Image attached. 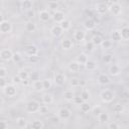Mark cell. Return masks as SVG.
Wrapping results in <instances>:
<instances>
[{"instance_id": "7", "label": "cell", "mask_w": 129, "mask_h": 129, "mask_svg": "<svg viewBox=\"0 0 129 129\" xmlns=\"http://www.w3.org/2000/svg\"><path fill=\"white\" fill-rule=\"evenodd\" d=\"M38 108H39V103L32 100V101H29L26 105V110L27 112L29 113H35L38 111Z\"/></svg>"}, {"instance_id": "54", "label": "cell", "mask_w": 129, "mask_h": 129, "mask_svg": "<svg viewBox=\"0 0 129 129\" xmlns=\"http://www.w3.org/2000/svg\"><path fill=\"white\" fill-rule=\"evenodd\" d=\"M29 84H30L29 79H24V80H22V81H21V85H22V86L27 87V86H29Z\"/></svg>"}, {"instance_id": "12", "label": "cell", "mask_w": 129, "mask_h": 129, "mask_svg": "<svg viewBox=\"0 0 129 129\" xmlns=\"http://www.w3.org/2000/svg\"><path fill=\"white\" fill-rule=\"evenodd\" d=\"M38 17H39V20L42 21V22H47L50 18H51V15L50 13L47 11V10H41L39 11L38 13Z\"/></svg>"}, {"instance_id": "42", "label": "cell", "mask_w": 129, "mask_h": 129, "mask_svg": "<svg viewBox=\"0 0 129 129\" xmlns=\"http://www.w3.org/2000/svg\"><path fill=\"white\" fill-rule=\"evenodd\" d=\"M112 59H113V55L110 54V53H107V54H104L103 55V61L105 63H111L112 62Z\"/></svg>"}, {"instance_id": "29", "label": "cell", "mask_w": 129, "mask_h": 129, "mask_svg": "<svg viewBox=\"0 0 129 129\" xmlns=\"http://www.w3.org/2000/svg\"><path fill=\"white\" fill-rule=\"evenodd\" d=\"M74 96H75V93H74V91H72V90H67V91L63 92V98H64V100L68 101V102L72 101L73 98H74Z\"/></svg>"}, {"instance_id": "17", "label": "cell", "mask_w": 129, "mask_h": 129, "mask_svg": "<svg viewBox=\"0 0 129 129\" xmlns=\"http://www.w3.org/2000/svg\"><path fill=\"white\" fill-rule=\"evenodd\" d=\"M85 37H86V33L83 30H76L75 33H74V39L77 40L78 42L84 41Z\"/></svg>"}, {"instance_id": "30", "label": "cell", "mask_w": 129, "mask_h": 129, "mask_svg": "<svg viewBox=\"0 0 129 129\" xmlns=\"http://www.w3.org/2000/svg\"><path fill=\"white\" fill-rule=\"evenodd\" d=\"M113 112L116 113V114H120L124 111V106L121 104V103H116L114 106H113Z\"/></svg>"}, {"instance_id": "2", "label": "cell", "mask_w": 129, "mask_h": 129, "mask_svg": "<svg viewBox=\"0 0 129 129\" xmlns=\"http://www.w3.org/2000/svg\"><path fill=\"white\" fill-rule=\"evenodd\" d=\"M3 92H4V94L7 96V97H14V96H16V94H17V89H16V87L12 84V85H6L4 88H3Z\"/></svg>"}, {"instance_id": "8", "label": "cell", "mask_w": 129, "mask_h": 129, "mask_svg": "<svg viewBox=\"0 0 129 129\" xmlns=\"http://www.w3.org/2000/svg\"><path fill=\"white\" fill-rule=\"evenodd\" d=\"M12 30V24L9 22V21H6V20H3L1 23H0V32L1 33H9L11 32Z\"/></svg>"}, {"instance_id": "6", "label": "cell", "mask_w": 129, "mask_h": 129, "mask_svg": "<svg viewBox=\"0 0 129 129\" xmlns=\"http://www.w3.org/2000/svg\"><path fill=\"white\" fill-rule=\"evenodd\" d=\"M66 80H67L66 76H64L63 74H61V73H56V74L54 75V78H53L54 84H55L56 86H58V87L63 86L64 83H66Z\"/></svg>"}, {"instance_id": "15", "label": "cell", "mask_w": 129, "mask_h": 129, "mask_svg": "<svg viewBox=\"0 0 129 129\" xmlns=\"http://www.w3.org/2000/svg\"><path fill=\"white\" fill-rule=\"evenodd\" d=\"M98 83L100 85H109L111 83V80H110V77L108 75H105V74H102L98 77Z\"/></svg>"}, {"instance_id": "22", "label": "cell", "mask_w": 129, "mask_h": 129, "mask_svg": "<svg viewBox=\"0 0 129 129\" xmlns=\"http://www.w3.org/2000/svg\"><path fill=\"white\" fill-rule=\"evenodd\" d=\"M109 119H110V116H109V114L106 113V112H101V113L98 115V120H99V122L102 123V124L107 123V122L109 121Z\"/></svg>"}, {"instance_id": "31", "label": "cell", "mask_w": 129, "mask_h": 129, "mask_svg": "<svg viewBox=\"0 0 129 129\" xmlns=\"http://www.w3.org/2000/svg\"><path fill=\"white\" fill-rule=\"evenodd\" d=\"M35 29H36V25H35L34 22L28 21V22L25 24V30H26V31H28V32H33V31H35Z\"/></svg>"}, {"instance_id": "57", "label": "cell", "mask_w": 129, "mask_h": 129, "mask_svg": "<svg viewBox=\"0 0 129 129\" xmlns=\"http://www.w3.org/2000/svg\"><path fill=\"white\" fill-rule=\"evenodd\" d=\"M3 20H4V16H3V14H2V13H0V23H1Z\"/></svg>"}, {"instance_id": "3", "label": "cell", "mask_w": 129, "mask_h": 129, "mask_svg": "<svg viewBox=\"0 0 129 129\" xmlns=\"http://www.w3.org/2000/svg\"><path fill=\"white\" fill-rule=\"evenodd\" d=\"M57 116H58V118L61 119V120H68V119L71 118V116H72V112H71L68 108L62 107V108H60V109L58 110V112H57Z\"/></svg>"}, {"instance_id": "48", "label": "cell", "mask_w": 129, "mask_h": 129, "mask_svg": "<svg viewBox=\"0 0 129 129\" xmlns=\"http://www.w3.org/2000/svg\"><path fill=\"white\" fill-rule=\"evenodd\" d=\"M8 72L6 70V68L4 67H0V78H6Z\"/></svg>"}, {"instance_id": "51", "label": "cell", "mask_w": 129, "mask_h": 129, "mask_svg": "<svg viewBox=\"0 0 129 129\" xmlns=\"http://www.w3.org/2000/svg\"><path fill=\"white\" fill-rule=\"evenodd\" d=\"M92 112H93V115H94L95 117H98V115H99L102 111H101V108L98 106V107H95V108L92 110Z\"/></svg>"}, {"instance_id": "56", "label": "cell", "mask_w": 129, "mask_h": 129, "mask_svg": "<svg viewBox=\"0 0 129 129\" xmlns=\"http://www.w3.org/2000/svg\"><path fill=\"white\" fill-rule=\"evenodd\" d=\"M26 12H27V14L29 15L28 17H33V15H34V13H33V11H32L31 9H30V10H28V11H26Z\"/></svg>"}, {"instance_id": "41", "label": "cell", "mask_w": 129, "mask_h": 129, "mask_svg": "<svg viewBox=\"0 0 129 129\" xmlns=\"http://www.w3.org/2000/svg\"><path fill=\"white\" fill-rule=\"evenodd\" d=\"M11 81H12V84H13V85H20V84H21L22 79L20 78V76H19V75H15V76H13V77H12Z\"/></svg>"}, {"instance_id": "34", "label": "cell", "mask_w": 129, "mask_h": 129, "mask_svg": "<svg viewBox=\"0 0 129 129\" xmlns=\"http://www.w3.org/2000/svg\"><path fill=\"white\" fill-rule=\"evenodd\" d=\"M100 46L103 49H110L112 47V41H110V40H104L103 39L102 42L100 43Z\"/></svg>"}, {"instance_id": "28", "label": "cell", "mask_w": 129, "mask_h": 129, "mask_svg": "<svg viewBox=\"0 0 129 129\" xmlns=\"http://www.w3.org/2000/svg\"><path fill=\"white\" fill-rule=\"evenodd\" d=\"M53 102V97H52V95L51 94H44L43 96H42V103L43 104H45V105H49V104H51Z\"/></svg>"}, {"instance_id": "39", "label": "cell", "mask_w": 129, "mask_h": 129, "mask_svg": "<svg viewBox=\"0 0 129 129\" xmlns=\"http://www.w3.org/2000/svg\"><path fill=\"white\" fill-rule=\"evenodd\" d=\"M102 40H103V38L100 36V35H98V34H96V35H94L93 37H92V42L95 44V45H100V43L102 42Z\"/></svg>"}, {"instance_id": "27", "label": "cell", "mask_w": 129, "mask_h": 129, "mask_svg": "<svg viewBox=\"0 0 129 129\" xmlns=\"http://www.w3.org/2000/svg\"><path fill=\"white\" fill-rule=\"evenodd\" d=\"M120 34H121V38L123 40H128V38H129V28L127 26L122 27L121 30H120Z\"/></svg>"}, {"instance_id": "52", "label": "cell", "mask_w": 129, "mask_h": 129, "mask_svg": "<svg viewBox=\"0 0 129 129\" xmlns=\"http://www.w3.org/2000/svg\"><path fill=\"white\" fill-rule=\"evenodd\" d=\"M29 80H31L32 82L33 81H36V80H39V75L37 73H32L30 76H29Z\"/></svg>"}, {"instance_id": "43", "label": "cell", "mask_w": 129, "mask_h": 129, "mask_svg": "<svg viewBox=\"0 0 129 129\" xmlns=\"http://www.w3.org/2000/svg\"><path fill=\"white\" fill-rule=\"evenodd\" d=\"M39 114H46L48 112V107L47 105H39V108H38V111H37Z\"/></svg>"}, {"instance_id": "33", "label": "cell", "mask_w": 129, "mask_h": 129, "mask_svg": "<svg viewBox=\"0 0 129 129\" xmlns=\"http://www.w3.org/2000/svg\"><path fill=\"white\" fill-rule=\"evenodd\" d=\"M16 123H17V125H18L19 127H21V128H25V127L28 126V125H27V121H26V119L23 118V117H19V118H17Z\"/></svg>"}, {"instance_id": "11", "label": "cell", "mask_w": 129, "mask_h": 129, "mask_svg": "<svg viewBox=\"0 0 129 129\" xmlns=\"http://www.w3.org/2000/svg\"><path fill=\"white\" fill-rule=\"evenodd\" d=\"M108 71H109V74L111 76H113V77H117V76H119L121 74V68H120V66H118L116 63L110 64Z\"/></svg>"}, {"instance_id": "40", "label": "cell", "mask_w": 129, "mask_h": 129, "mask_svg": "<svg viewBox=\"0 0 129 129\" xmlns=\"http://www.w3.org/2000/svg\"><path fill=\"white\" fill-rule=\"evenodd\" d=\"M95 46H96V45H95L92 41H88V42H86V44H85V49H86L87 51H89V52H92V51H94Z\"/></svg>"}, {"instance_id": "10", "label": "cell", "mask_w": 129, "mask_h": 129, "mask_svg": "<svg viewBox=\"0 0 129 129\" xmlns=\"http://www.w3.org/2000/svg\"><path fill=\"white\" fill-rule=\"evenodd\" d=\"M51 18L53 19L54 22H56V23H60L63 19H66V15H64V13H63L62 11L55 10V11L53 12V14L51 15Z\"/></svg>"}, {"instance_id": "9", "label": "cell", "mask_w": 129, "mask_h": 129, "mask_svg": "<svg viewBox=\"0 0 129 129\" xmlns=\"http://www.w3.org/2000/svg\"><path fill=\"white\" fill-rule=\"evenodd\" d=\"M95 8H96L97 13H99L101 15H103V14H105V13H107L109 11V6L106 3H104V2H101V3L96 4Z\"/></svg>"}, {"instance_id": "50", "label": "cell", "mask_w": 129, "mask_h": 129, "mask_svg": "<svg viewBox=\"0 0 129 129\" xmlns=\"http://www.w3.org/2000/svg\"><path fill=\"white\" fill-rule=\"evenodd\" d=\"M18 75L20 76V78H21L22 80H24V79H29V75H28V73H27L26 71H21V72H19Z\"/></svg>"}, {"instance_id": "4", "label": "cell", "mask_w": 129, "mask_h": 129, "mask_svg": "<svg viewBox=\"0 0 129 129\" xmlns=\"http://www.w3.org/2000/svg\"><path fill=\"white\" fill-rule=\"evenodd\" d=\"M109 11L111 12L112 15L118 16V15H120L121 12H122V6H121V4H119V3H112V4L109 6Z\"/></svg>"}, {"instance_id": "25", "label": "cell", "mask_w": 129, "mask_h": 129, "mask_svg": "<svg viewBox=\"0 0 129 129\" xmlns=\"http://www.w3.org/2000/svg\"><path fill=\"white\" fill-rule=\"evenodd\" d=\"M111 39L113 41H121L122 38H121V34H120V30H112L111 32Z\"/></svg>"}, {"instance_id": "47", "label": "cell", "mask_w": 129, "mask_h": 129, "mask_svg": "<svg viewBox=\"0 0 129 129\" xmlns=\"http://www.w3.org/2000/svg\"><path fill=\"white\" fill-rule=\"evenodd\" d=\"M29 61L30 62H32V63H36V62H38L39 60H40V58H39V56L36 54V55H30L29 56Z\"/></svg>"}, {"instance_id": "21", "label": "cell", "mask_w": 129, "mask_h": 129, "mask_svg": "<svg viewBox=\"0 0 129 129\" xmlns=\"http://www.w3.org/2000/svg\"><path fill=\"white\" fill-rule=\"evenodd\" d=\"M68 70L71 73H78L80 70V64L77 61H71L68 66Z\"/></svg>"}, {"instance_id": "46", "label": "cell", "mask_w": 129, "mask_h": 129, "mask_svg": "<svg viewBox=\"0 0 129 129\" xmlns=\"http://www.w3.org/2000/svg\"><path fill=\"white\" fill-rule=\"evenodd\" d=\"M48 7L52 10H57L58 8V3L56 1H49L48 2Z\"/></svg>"}, {"instance_id": "35", "label": "cell", "mask_w": 129, "mask_h": 129, "mask_svg": "<svg viewBox=\"0 0 129 129\" xmlns=\"http://www.w3.org/2000/svg\"><path fill=\"white\" fill-rule=\"evenodd\" d=\"M42 85H43V90H49L52 87V81L50 79H44L42 81Z\"/></svg>"}, {"instance_id": "19", "label": "cell", "mask_w": 129, "mask_h": 129, "mask_svg": "<svg viewBox=\"0 0 129 129\" xmlns=\"http://www.w3.org/2000/svg\"><path fill=\"white\" fill-rule=\"evenodd\" d=\"M25 53L30 56V55H36L38 53V48L35 45H29L25 48Z\"/></svg>"}, {"instance_id": "18", "label": "cell", "mask_w": 129, "mask_h": 129, "mask_svg": "<svg viewBox=\"0 0 129 129\" xmlns=\"http://www.w3.org/2000/svg\"><path fill=\"white\" fill-rule=\"evenodd\" d=\"M62 32H63V30L61 29V27L59 26V24H58V25H54V26L51 28V30H50V33H51V35H52L53 37H58V36H60V35L62 34Z\"/></svg>"}, {"instance_id": "13", "label": "cell", "mask_w": 129, "mask_h": 129, "mask_svg": "<svg viewBox=\"0 0 129 129\" xmlns=\"http://www.w3.org/2000/svg\"><path fill=\"white\" fill-rule=\"evenodd\" d=\"M60 46L63 50H69L73 47V41L69 38H63L61 41H60Z\"/></svg>"}, {"instance_id": "37", "label": "cell", "mask_w": 129, "mask_h": 129, "mask_svg": "<svg viewBox=\"0 0 129 129\" xmlns=\"http://www.w3.org/2000/svg\"><path fill=\"white\" fill-rule=\"evenodd\" d=\"M81 97H82V99L86 102V101H89L90 100V98H91V94H90V92L88 91V90H83L82 92H81V95H80Z\"/></svg>"}, {"instance_id": "20", "label": "cell", "mask_w": 129, "mask_h": 129, "mask_svg": "<svg viewBox=\"0 0 129 129\" xmlns=\"http://www.w3.org/2000/svg\"><path fill=\"white\" fill-rule=\"evenodd\" d=\"M32 89L35 92H41V91H43L42 81H40V79L39 80H36V81H33L32 82Z\"/></svg>"}, {"instance_id": "14", "label": "cell", "mask_w": 129, "mask_h": 129, "mask_svg": "<svg viewBox=\"0 0 129 129\" xmlns=\"http://www.w3.org/2000/svg\"><path fill=\"white\" fill-rule=\"evenodd\" d=\"M84 66L88 71H96L98 69V63L94 59H88Z\"/></svg>"}, {"instance_id": "38", "label": "cell", "mask_w": 129, "mask_h": 129, "mask_svg": "<svg viewBox=\"0 0 129 129\" xmlns=\"http://www.w3.org/2000/svg\"><path fill=\"white\" fill-rule=\"evenodd\" d=\"M70 83H71V86H73V87H79V86H81V85H85V84H86L85 82L82 83L80 80H78V79H76V78H72L71 81H70Z\"/></svg>"}, {"instance_id": "58", "label": "cell", "mask_w": 129, "mask_h": 129, "mask_svg": "<svg viewBox=\"0 0 129 129\" xmlns=\"http://www.w3.org/2000/svg\"><path fill=\"white\" fill-rule=\"evenodd\" d=\"M110 2H111V4L112 3H119V0H109Z\"/></svg>"}, {"instance_id": "26", "label": "cell", "mask_w": 129, "mask_h": 129, "mask_svg": "<svg viewBox=\"0 0 129 129\" xmlns=\"http://www.w3.org/2000/svg\"><path fill=\"white\" fill-rule=\"evenodd\" d=\"M84 26H85V28L88 29V30H93V29L96 27V22H95L93 19H88V20L85 21Z\"/></svg>"}, {"instance_id": "32", "label": "cell", "mask_w": 129, "mask_h": 129, "mask_svg": "<svg viewBox=\"0 0 129 129\" xmlns=\"http://www.w3.org/2000/svg\"><path fill=\"white\" fill-rule=\"evenodd\" d=\"M30 126H31L33 129H41V128L44 127V124H43L42 121H40V120H34V121H32V123H31Z\"/></svg>"}, {"instance_id": "53", "label": "cell", "mask_w": 129, "mask_h": 129, "mask_svg": "<svg viewBox=\"0 0 129 129\" xmlns=\"http://www.w3.org/2000/svg\"><path fill=\"white\" fill-rule=\"evenodd\" d=\"M7 85V81L5 78H0V88H4Z\"/></svg>"}, {"instance_id": "44", "label": "cell", "mask_w": 129, "mask_h": 129, "mask_svg": "<svg viewBox=\"0 0 129 129\" xmlns=\"http://www.w3.org/2000/svg\"><path fill=\"white\" fill-rule=\"evenodd\" d=\"M76 105H81L83 102H85L83 99H82V97L81 96H74V98H73V100H72Z\"/></svg>"}, {"instance_id": "59", "label": "cell", "mask_w": 129, "mask_h": 129, "mask_svg": "<svg viewBox=\"0 0 129 129\" xmlns=\"http://www.w3.org/2000/svg\"><path fill=\"white\" fill-rule=\"evenodd\" d=\"M71 1H73V2H79V1H81V0H71Z\"/></svg>"}, {"instance_id": "16", "label": "cell", "mask_w": 129, "mask_h": 129, "mask_svg": "<svg viewBox=\"0 0 129 129\" xmlns=\"http://www.w3.org/2000/svg\"><path fill=\"white\" fill-rule=\"evenodd\" d=\"M21 9L23 11H28L30 9H32V6H33V2L32 0H22L21 1Z\"/></svg>"}, {"instance_id": "24", "label": "cell", "mask_w": 129, "mask_h": 129, "mask_svg": "<svg viewBox=\"0 0 129 129\" xmlns=\"http://www.w3.org/2000/svg\"><path fill=\"white\" fill-rule=\"evenodd\" d=\"M59 26L61 27V29H62L63 31H68V30L72 27V23H71V21H70L69 19H63V20L59 23Z\"/></svg>"}, {"instance_id": "5", "label": "cell", "mask_w": 129, "mask_h": 129, "mask_svg": "<svg viewBox=\"0 0 129 129\" xmlns=\"http://www.w3.org/2000/svg\"><path fill=\"white\" fill-rule=\"evenodd\" d=\"M12 54H13V52L9 48H4V49L0 50V58L4 61L11 60L12 59Z\"/></svg>"}, {"instance_id": "45", "label": "cell", "mask_w": 129, "mask_h": 129, "mask_svg": "<svg viewBox=\"0 0 129 129\" xmlns=\"http://www.w3.org/2000/svg\"><path fill=\"white\" fill-rule=\"evenodd\" d=\"M12 60L14 62H19L21 60V54L19 52H14L12 54Z\"/></svg>"}, {"instance_id": "36", "label": "cell", "mask_w": 129, "mask_h": 129, "mask_svg": "<svg viewBox=\"0 0 129 129\" xmlns=\"http://www.w3.org/2000/svg\"><path fill=\"white\" fill-rule=\"evenodd\" d=\"M80 106H81V111L84 112V113H87L91 110V105H90V103H88V101L83 102Z\"/></svg>"}, {"instance_id": "49", "label": "cell", "mask_w": 129, "mask_h": 129, "mask_svg": "<svg viewBox=\"0 0 129 129\" xmlns=\"http://www.w3.org/2000/svg\"><path fill=\"white\" fill-rule=\"evenodd\" d=\"M109 129H119L120 128V125L118 124V123H115V122H111V123H109L108 124V126H107Z\"/></svg>"}, {"instance_id": "23", "label": "cell", "mask_w": 129, "mask_h": 129, "mask_svg": "<svg viewBox=\"0 0 129 129\" xmlns=\"http://www.w3.org/2000/svg\"><path fill=\"white\" fill-rule=\"evenodd\" d=\"M88 59H89V57H88V55H87L86 53H80V54L77 56L76 61H77L79 64H85Z\"/></svg>"}, {"instance_id": "1", "label": "cell", "mask_w": 129, "mask_h": 129, "mask_svg": "<svg viewBox=\"0 0 129 129\" xmlns=\"http://www.w3.org/2000/svg\"><path fill=\"white\" fill-rule=\"evenodd\" d=\"M100 99H101V101L103 103L108 104V103L113 102V100L115 99V94H114L113 91L108 90V89H105V90L101 91V93H100Z\"/></svg>"}, {"instance_id": "55", "label": "cell", "mask_w": 129, "mask_h": 129, "mask_svg": "<svg viewBox=\"0 0 129 129\" xmlns=\"http://www.w3.org/2000/svg\"><path fill=\"white\" fill-rule=\"evenodd\" d=\"M7 123L5 122V121H0V129H5V128H7Z\"/></svg>"}]
</instances>
